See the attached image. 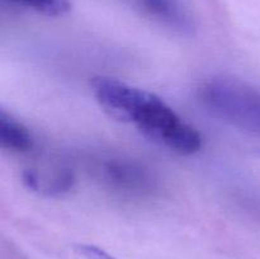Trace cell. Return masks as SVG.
Instances as JSON below:
<instances>
[{"instance_id": "cell-6", "label": "cell", "mask_w": 260, "mask_h": 259, "mask_svg": "<svg viewBox=\"0 0 260 259\" xmlns=\"http://www.w3.org/2000/svg\"><path fill=\"white\" fill-rule=\"evenodd\" d=\"M104 174L116 187L123 189H144L149 185V177L142 168L122 160H109L104 164Z\"/></svg>"}, {"instance_id": "cell-2", "label": "cell", "mask_w": 260, "mask_h": 259, "mask_svg": "<svg viewBox=\"0 0 260 259\" xmlns=\"http://www.w3.org/2000/svg\"><path fill=\"white\" fill-rule=\"evenodd\" d=\"M200 101L226 123L260 135V93L239 81L217 79L200 89Z\"/></svg>"}, {"instance_id": "cell-7", "label": "cell", "mask_w": 260, "mask_h": 259, "mask_svg": "<svg viewBox=\"0 0 260 259\" xmlns=\"http://www.w3.org/2000/svg\"><path fill=\"white\" fill-rule=\"evenodd\" d=\"M8 3L28 8L47 17H62L71 10L70 0H7Z\"/></svg>"}, {"instance_id": "cell-1", "label": "cell", "mask_w": 260, "mask_h": 259, "mask_svg": "<svg viewBox=\"0 0 260 259\" xmlns=\"http://www.w3.org/2000/svg\"><path fill=\"white\" fill-rule=\"evenodd\" d=\"M123 123L134 124L150 141L175 154L189 156L202 149L200 132L160 96L144 89H136Z\"/></svg>"}, {"instance_id": "cell-5", "label": "cell", "mask_w": 260, "mask_h": 259, "mask_svg": "<svg viewBox=\"0 0 260 259\" xmlns=\"http://www.w3.org/2000/svg\"><path fill=\"white\" fill-rule=\"evenodd\" d=\"M0 145L13 152H27L35 146L32 132L4 109L0 111Z\"/></svg>"}, {"instance_id": "cell-8", "label": "cell", "mask_w": 260, "mask_h": 259, "mask_svg": "<svg viewBox=\"0 0 260 259\" xmlns=\"http://www.w3.org/2000/svg\"><path fill=\"white\" fill-rule=\"evenodd\" d=\"M73 259H116L96 245L91 244H75L71 251Z\"/></svg>"}, {"instance_id": "cell-3", "label": "cell", "mask_w": 260, "mask_h": 259, "mask_svg": "<svg viewBox=\"0 0 260 259\" xmlns=\"http://www.w3.org/2000/svg\"><path fill=\"white\" fill-rule=\"evenodd\" d=\"M137 4L154 19L161 24L179 30L188 32L192 29V20L179 0H136Z\"/></svg>"}, {"instance_id": "cell-4", "label": "cell", "mask_w": 260, "mask_h": 259, "mask_svg": "<svg viewBox=\"0 0 260 259\" xmlns=\"http://www.w3.org/2000/svg\"><path fill=\"white\" fill-rule=\"evenodd\" d=\"M22 177L23 183L28 189L51 197L68 193L75 184V177L70 170H60L52 177H43L35 169H27Z\"/></svg>"}]
</instances>
